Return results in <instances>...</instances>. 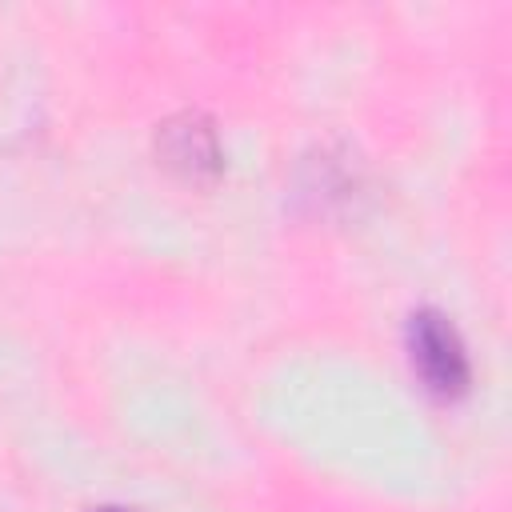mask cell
Instances as JSON below:
<instances>
[{
  "mask_svg": "<svg viewBox=\"0 0 512 512\" xmlns=\"http://www.w3.org/2000/svg\"><path fill=\"white\" fill-rule=\"evenodd\" d=\"M408 352H412V368L420 372L424 388L452 400L468 388V356L464 344L456 336V328L448 324V316L424 308L412 316L408 324Z\"/></svg>",
  "mask_w": 512,
  "mask_h": 512,
  "instance_id": "cell-1",
  "label": "cell"
},
{
  "mask_svg": "<svg viewBox=\"0 0 512 512\" xmlns=\"http://www.w3.org/2000/svg\"><path fill=\"white\" fill-rule=\"evenodd\" d=\"M156 156L168 172H176L188 184H212L224 168L220 140L208 116L200 112H176L156 132Z\"/></svg>",
  "mask_w": 512,
  "mask_h": 512,
  "instance_id": "cell-2",
  "label": "cell"
},
{
  "mask_svg": "<svg viewBox=\"0 0 512 512\" xmlns=\"http://www.w3.org/2000/svg\"><path fill=\"white\" fill-rule=\"evenodd\" d=\"M100 512H124V508H100Z\"/></svg>",
  "mask_w": 512,
  "mask_h": 512,
  "instance_id": "cell-3",
  "label": "cell"
}]
</instances>
